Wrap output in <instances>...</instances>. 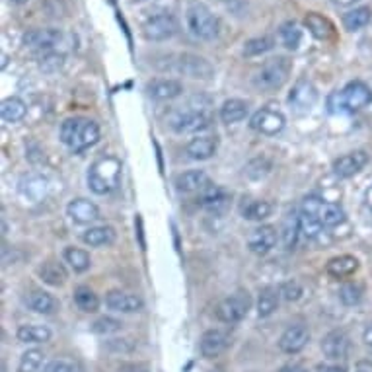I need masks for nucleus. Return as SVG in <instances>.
Listing matches in <instances>:
<instances>
[{
    "mask_svg": "<svg viewBox=\"0 0 372 372\" xmlns=\"http://www.w3.org/2000/svg\"><path fill=\"white\" fill-rule=\"evenodd\" d=\"M351 349V339L343 329H331L329 333L324 336L322 339V353L326 354L331 361H339L345 359Z\"/></svg>",
    "mask_w": 372,
    "mask_h": 372,
    "instance_id": "dca6fc26",
    "label": "nucleus"
},
{
    "mask_svg": "<svg viewBox=\"0 0 372 372\" xmlns=\"http://www.w3.org/2000/svg\"><path fill=\"white\" fill-rule=\"evenodd\" d=\"M363 341H364V345H368L372 349V322L366 326V328H364Z\"/></svg>",
    "mask_w": 372,
    "mask_h": 372,
    "instance_id": "603ef678",
    "label": "nucleus"
},
{
    "mask_svg": "<svg viewBox=\"0 0 372 372\" xmlns=\"http://www.w3.org/2000/svg\"><path fill=\"white\" fill-rule=\"evenodd\" d=\"M219 149L216 137H195L187 142L186 154L191 160H209L213 158Z\"/></svg>",
    "mask_w": 372,
    "mask_h": 372,
    "instance_id": "393cba45",
    "label": "nucleus"
},
{
    "mask_svg": "<svg viewBox=\"0 0 372 372\" xmlns=\"http://www.w3.org/2000/svg\"><path fill=\"white\" fill-rule=\"evenodd\" d=\"M187 26L191 29V34L203 41H213L219 37V18L213 14V10L209 8L203 2H193L187 8Z\"/></svg>",
    "mask_w": 372,
    "mask_h": 372,
    "instance_id": "39448f33",
    "label": "nucleus"
},
{
    "mask_svg": "<svg viewBox=\"0 0 372 372\" xmlns=\"http://www.w3.org/2000/svg\"><path fill=\"white\" fill-rule=\"evenodd\" d=\"M316 372H347L343 364H329V363H319L316 366Z\"/></svg>",
    "mask_w": 372,
    "mask_h": 372,
    "instance_id": "3c124183",
    "label": "nucleus"
},
{
    "mask_svg": "<svg viewBox=\"0 0 372 372\" xmlns=\"http://www.w3.org/2000/svg\"><path fill=\"white\" fill-rule=\"evenodd\" d=\"M121 172H123V166L116 156H104V158L96 160L90 166L88 176H86L90 191H94L96 195L111 193L121 184Z\"/></svg>",
    "mask_w": 372,
    "mask_h": 372,
    "instance_id": "f03ea898",
    "label": "nucleus"
},
{
    "mask_svg": "<svg viewBox=\"0 0 372 372\" xmlns=\"http://www.w3.org/2000/svg\"><path fill=\"white\" fill-rule=\"evenodd\" d=\"M275 47L273 37L269 36H261V37H254L244 43V57H259V55L267 53L271 51Z\"/></svg>",
    "mask_w": 372,
    "mask_h": 372,
    "instance_id": "a19ab883",
    "label": "nucleus"
},
{
    "mask_svg": "<svg viewBox=\"0 0 372 372\" xmlns=\"http://www.w3.org/2000/svg\"><path fill=\"white\" fill-rule=\"evenodd\" d=\"M304 26L310 29V34L319 41H329L336 37V27L328 18H324L318 12H310L304 18Z\"/></svg>",
    "mask_w": 372,
    "mask_h": 372,
    "instance_id": "cd10ccee",
    "label": "nucleus"
},
{
    "mask_svg": "<svg viewBox=\"0 0 372 372\" xmlns=\"http://www.w3.org/2000/svg\"><path fill=\"white\" fill-rule=\"evenodd\" d=\"M61 29L45 27V29H29L24 36V45L34 53H51L57 45L61 43Z\"/></svg>",
    "mask_w": 372,
    "mask_h": 372,
    "instance_id": "9b49d317",
    "label": "nucleus"
},
{
    "mask_svg": "<svg viewBox=\"0 0 372 372\" xmlns=\"http://www.w3.org/2000/svg\"><path fill=\"white\" fill-rule=\"evenodd\" d=\"M240 213L246 221L261 222L266 221L267 216H271L273 213V207L267 201H261V199H244V203L240 207Z\"/></svg>",
    "mask_w": 372,
    "mask_h": 372,
    "instance_id": "2f4dec72",
    "label": "nucleus"
},
{
    "mask_svg": "<svg viewBox=\"0 0 372 372\" xmlns=\"http://www.w3.org/2000/svg\"><path fill=\"white\" fill-rule=\"evenodd\" d=\"M279 37H281V43H283L289 51H296L302 41L301 27L296 26L294 22H284L283 26L279 27Z\"/></svg>",
    "mask_w": 372,
    "mask_h": 372,
    "instance_id": "58836bf2",
    "label": "nucleus"
},
{
    "mask_svg": "<svg viewBox=\"0 0 372 372\" xmlns=\"http://www.w3.org/2000/svg\"><path fill=\"white\" fill-rule=\"evenodd\" d=\"M279 301H281L279 289H275V287L261 289L259 298H257V316H259V318H269V316L275 314L277 308H279Z\"/></svg>",
    "mask_w": 372,
    "mask_h": 372,
    "instance_id": "473e14b6",
    "label": "nucleus"
},
{
    "mask_svg": "<svg viewBox=\"0 0 372 372\" xmlns=\"http://www.w3.org/2000/svg\"><path fill=\"white\" fill-rule=\"evenodd\" d=\"M176 71L186 74L189 78H201L209 80L214 74V69L211 62L203 59V57H197V55L186 53L179 55L176 61Z\"/></svg>",
    "mask_w": 372,
    "mask_h": 372,
    "instance_id": "ddd939ff",
    "label": "nucleus"
},
{
    "mask_svg": "<svg viewBox=\"0 0 372 372\" xmlns=\"http://www.w3.org/2000/svg\"><path fill=\"white\" fill-rule=\"evenodd\" d=\"M61 142L72 152H82L99 141V125L88 117H69L61 125Z\"/></svg>",
    "mask_w": 372,
    "mask_h": 372,
    "instance_id": "f257e3e1",
    "label": "nucleus"
},
{
    "mask_svg": "<svg viewBox=\"0 0 372 372\" xmlns=\"http://www.w3.org/2000/svg\"><path fill=\"white\" fill-rule=\"evenodd\" d=\"M62 64H64V55L51 51V53H47L41 57L39 69L43 72H49V74H51V72H57L59 69H62Z\"/></svg>",
    "mask_w": 372,
    "mask_h": 372,
    "instance_id": "a18cd8bd",
    "label": "nucleus"
},
{
    "mask_svg": "<svg viewBox=\"0 0 372 372\" xmlns=\"http://www.w3.org/2000/svg\"><path fill=\"white\" fill-rule=\"evenodd\" d=\"M172 129L177 135H193L207 129L211 125V116L201 106H189V109H179L170 119Z\"/></svg>",
    "mask_w": 372,
    "mask_h": 372,
    "instance_id": "0eeeda50",
    "label": "nucleus"
},
{
    "mask_svg": "<svg viewBox=\"0 0 372 372\" xmlns=\"http://www.w3.org/2000/svg\"><path fill=\"white\" fill-rule=\"evenodd\" d=\"M106 306L119 314H137L144 308V302L137 294L125 293V291H109L106 294Z\"/></svg>",
    "mask_w": 372,
    "mask_h": 372,
    "instance_id": "aec40b11",
    "label": "nucleus"
},
{
    "mask_svg": "<svg viewBox=\"0 0 372 372\" xmlns=\"http://www.w3.org/2000/svg\"><path fill=\"white\" fill-rule=\"evenodd\" d=\"M279 372H310V371H308V366H306V364L293 361V363L283 364V366L279 368Z\"/></svg>",
    "mask_w": 372,
    "mask_h": 372,
    "instance_id": "8fccbe9b",
    "label": "nucleus"
},
{
    "mask_svg": "<svg viewBox=\"0 0 372 372\" xmlns=\"http://www.w3.org/2000/svg\"><path fill=\"white\" fill-rule=\"evenodd\" d=\"M119 372H151V368L144 363H123L119 366Z\"/></svg>",
    "mask_w": 372,
    "mask_h": 372,
    "instance_id": "09e8293b",
    "label": "nucleus"
},
{
    "mask_svg": "<svg viewBox=\"0 0 372 372\" xmlns=\"http://www.w3.org/2000/svg\"><path fill=\"white\" fill-rule=\"evenodd\" d=\"M10 2H12V4H26L27 0H10Z\"/></svg>",
    "mask_w": 372,
    "mask_h": 372,
    "instance_id": "4d7b16f0",
    "label": "nucleus"
},
{
    "mask_svg": "<svg viewBox=\"0 0 372 372\" xmlns=\"http://www.w3.org/2000/svg\"><path fill=\"white\" fill-rule=\"evenodd\" d=\"M230 201L232 195L226 191V189H222V187L219 186H209L201 191V197H199L197 203L201 205L205 211H209V213L222 214L228 211Z\"/></svg>",
    "mask_w": 372,
    "mask_h": 372,
    "instance_id": "2eb2a0df",
    "label": "nucleus"
},
{
    "mask_svg": "<svg viewBox=\"0 0 372 372\" xmlns=\"http://www.w3.org/2000/svg\"><path fill=\"white\" fill-rule=\"evenodd\" d=\"M43 372H80V366L71 359H53L45 364Z\"/></svg>",
    "mask_w": 372,
    "mask_h": 372,
    "instance_id": "49530a36",
    "label": "nucleus"
},
{
    "mask_svg": "<svg viewBox=\"0 0 372 372\" xmlns=\"http://www.w3.org/2000/svg\"><path fill=\"white\" fill-rule=\"evenodd\" d=\"M37 275L49 287H62V284L67 283V279H69V273H67L64 266H62L61 261H57V259L43 261L41 266L37 267Z\"/></svg>",
    "mask_w": 372,
    "mask_h": 372,
    "instance_id": "bb28decb",
    "label": "nucleus"
},
{
    "mask_svg": "<svg viewBox=\"0 0 372 372\" xmlns=\"http://www.w3.org/2000/svg\"><path fill=\"white\" fill-rule=\"evenodd\" d=\"M174 186L179 193H201L205 187L211 186V179L203 170H189L174 179Z\"/></svg>",
    "mask_w": 372,
    "mask_h": 372,
    "instance_id": "5701e85b",
    "label": "nucleus"
},
{
    "mask_svg": "<svg viewBox=\"0 0 372 372\" xmlns=\"http://www.w3.org/2000/svg\"><path fill=\"white\" fill-rule=\"evenodd\" d=\"M372 102V90L361 80L349 82L343 90H336L328 98L329 113H353Z\"/></svg>",
    "mask_w": 372,
    "mask_h": 372,
    "instance_id": "7ed1b4c3",
    "label": "nucleus"
},
{
    "mask_svg": "<svg viewBox=\"0 0 372 372\" xmlns=\"http://www.w3.org/2000/svg\"><path fill=\"white\" fill-rule=\"evenodd\" d=\"M117 238L116 228L111 226H94L82 234V242L90 246V248H104V246H111Z\"/></svg>",
    "mask_w": 372,
    "mask_h": 372,
    "instance_id": "c85d7f7f",
    "label": "nucleus"
},
{
    "mask_svg": "<svg viewBox=\"0 0 372 372\" xmlns=\"http://www.w3.org/2000/svg\"><path fill=\"white\" fill-rule=\"evenodd\" d=\"M184 84L174 78H154L146 84V94L156 102H168L181 96Z\"/></svg>",
    "mask_w": 372,
    "mask_h": 372,
    "instance_id": "412c9836",
    "label": "nucleus"
},
{
    "mask_svg": "<svg viewBox=\"0 0 372 372\" xmlns=\"http://www.w3.org/2000/svg\"><path fill=\"white\" fill-rule=\"evenodd\" d=\"M249 308H252V296L248 291H236L230 296H226L224 301L219 302L214 316L222 324H238L248 316Z\"/></svg>",
    "mask_w": 372,
    "mask_h": 372,
    "instance_id": "423d86ee",
    "label": "nucleus"
},
{
    "mask_svg": "<svg viewBox=\"0 0 372 372\" xmlns=\"http://www.w3.org/2000/svg\"><path fill=\"white\" fill-rule=\"evenodd\" d=\"M298 222H301V234L308 240L318 238L319 232L324 228L322 222L318 221V216H314V214L310 213H304V211L298 213Z\"/></svg>",
    "mask_w": 372,
    "mask_h": 372,
    "instance_id": "79ce46f5",
    "label": "nucleus"
},
{
    "mask_svg": "<svg viewBox=\"0 0 372 372\" xmlns=\"http://www.w3.org/2000/svg\"><path fill=\"white\" fill-rule=\"evenodd\" d=\"M298 234H301V222H298V214L289 213L287 219H284L283 224V246L284 249H293L296 246V240H298Z\"/></svg>",
    "mask_w": 372,
    "mask_h": 372,
    "instance_id": "4c0bfd02",
    "label": "nucleus"
},
{
    "mask_svg": "<svg viewBox=\"0 0 372 372\" xmlns=\"http://www.w3.org/2000/svg\"><path fill=\"white\" fill-rule=\"evenodd\" d=\"M357 271H359V259L353 256H337L333 259H329L328 266H326V273L337 279V281L349 279Z\"/></svg>",
    "mask_w": 372,
    "mask_h": 372,
    "instance_id": "a878e982",
    "label": "nucleus"
},
{
    "mask_svg": "<svg viewBox=\"0 0 372 372\" xmlns=\"http://www.w3.org/2000/svg\"><path fill=\"white\" fill-rule=\"evenodd\" d=\"M284 123L287 119L281 111H275V109H269V107H263L256 111L252 119H249V127L257 131V133L267 135V137H273V135H279L284 129Z\"/></svg>",
    "mask_w": 372,
    "mask_h": 372,
    "instance_id": "f8f14e48",
    "label": "nucleus"
},
{
    "mask_svg": "<svg viewBox=\"0 0 372 372\" xmlns=\"http://www.w3.org/2000/svg\"><path fill=\"white\" fill-rule=\"evenodd\" d=\"M277 244V228L271 224H263L256 230L249 232L248 248L256 256H267Z\"/></svg>",
    "mask_w": 372,
    "mask_h": 372,
    "instance_id": "6ab92c4d",
    "label": "nucleus"
},
{
    "mask_svg": "<svg viewBox=\"0 0 372 372\" xmlns=\"http://www.w3.org/2000/svg\"><path fill=\"white\" fill-rule=\"evenodd\" d=\"M24 304L32 312L36 314H41V316H51L55 312L59 310V302L55 298L53 294H49L47 291H41V289H34L24 296Z\"/></svg>",
    "mask_w": 372,
    "mask_h": 372,
    "instance_id": "4be33fe9",
    "label": "nucleus"
},
{
    "mask_svg": "<svg viewBox=\"0 0 372 372\" xmlns=\"http://www.w3.org/2000/svg\"><path fill=\"white\" fill-rule=\"evenodd\" d=\"M293 62L289 57L277 55L261 64V69L254 76V86L257 90H279L291 76Z\"/></svg>",
    "mask_w": 372,
    "mask_h": 372,
    "instance_id": "20e7f679",
    "label": "nucleus"
},
{
    "mask_svg": "<svg viewBox=\"0 0 372 372\" xmlns=\"http://www.w3.org/2000/svg\"><path fill=\"white\" fill-rule=\"evenodd\" d=\"M364 201H366V207L371 209V213H372V187L366 189V193H364Z\"/></svg>",
    "mask_w": 372,
    "mask_h": 372,
    "instance_id": "5fc2aeb1",
    "label": "nucleus"
},
{
    "mask_svg": "<svg viewBox=\"0 0 372 372\" xmlns=\"http://www.w3.org/2000/svg\"><path fill=\"white\" fill-rule=\"evenodd\" d=\"M336 6H351V4H354L357 0H331Z\"/></svg>",
    "mask_w": 372,
    "mask_h": 372,
    "instance_id": "6e6d98bb",
    "label": "nucleus"
},
{
    "mask_svg": "<svg viewBox=\"0 0 372 372\" xmlns=\"http://www.w3.org/2000/svg\"><path fill=\"white\" fill-rule=\"evenodd\" d=\"M62 257H64V263H69L74 273H86L90 269V266H92V259H90L88 252L74 248V246L64 249Z\"/></svg>",
    "mask_w": 372,
    "mask_h": 372,
    "instance_id": "e433bc0d",
    "label": "nucleus"
},
{
    "mask_svg": "<svg viewBox=\"0 0 372 372\" xmlns=\"http://www.w3.org/2000/svg\"><path fill=\"white\" fill-rule=\"evenodd\" d=\"M121 329H123V322L109 316H102L92 324V331L98 336H111V333H119Z\"/></svg>",
    "mask_w": 372,
    "mask_h": 372,
    "instance_id": "c03bdc74",
    "label": "nucleus"
},
{
    "mask_svg": "<svg viewBox=\"0 0 372 372\" xmlns=\"http://www.w3.org/2000/svg\"><path fill=\"white\" fill-rule=\"evenodd\" d=\"M67 214L74 224H90L99 219V209L88 199H74L67 205Z\"/></svg>",
    "mask_w": 372,
    "mask_h": 372,
    "instance_id": "b1692460",
    "label": "nucleus"
},
{
    "mask_svg": "<svg viewBox=\"0 0 372 372\" xmlns=\"http://www.w3.org/2000/svg\"><path fill=\"white\" fill-rule=\"evenodd\" d=\"M316 102H318V90L310 80L301 78L289 92V106L296 116L308 113L312 107L316 106Z\"/></svg>",
    "mask_w": 372,
    "mask_h": 372,
    "instance_id": "9d476101",
    "label": "nucleus"
},
{
    "mask_svg": "<svg viewBox=\"0 0 372 372\" xmlns=\"http://www.w3.org/2000/svg\"><path fill=\"white\" fill-rule=\"evenodd\" d=\"M230 345V336L224 329H207L201 337L199 351L205 359H216Z\"/></svg>",
    "mask_w": 372,
    "mask_h": 372,
    "instance_id": "f3484780",
    "label": "nucleus"
},
{
    "mask_svg": "<svg viewBox=\"0 0 372 372\" xmlns=\"http://www.w3.org/2000/svg\"><path fill=\"white\" fill-rule=\"evenodd\" d=\"M27 113V106L24 99L20 98H6L0 106V116H2V121L6 123H18L22 121Z\"/></svg>",
    "mask_w": 372,
    "mask_h": 372,
    "instance_id": "72a5a7b5",
    "label": "nucleus"
},
{
    "mask_svg": "<svg viewBox=\"0 0 372 372\" xmlns=\"http://www.w3.org/2000/svg\"><path fill=\"white\" fill-rule=\"evenodd\" d=\"M363 284L345 283L339 289V301L343 302L345 306H357L359 302L363 301Z\"/></svg>",
    "mask_w": 372,
    "mask_h": 372,
    "instance_id": "37998d69",
    "label": "nucleus"
},
{
    "mask_svg": "<svg viewBox=\"0 0 372 372\" xmlns=\"http://www.w3.org/2000/svg\"><path fill=\"white\" fill-rule=\"evenodd\" d=\"M310 341V329L304 324H293L284 329L279 339V349L287 354H298Z\"/></svg>",
    "mask_w": 372,
    "mask_h": 372,
    "instance_id": "4468645a",
    "label": "nucleus"
},
{
    "mask_svg": "<svg viewBox=\"0 0 372 372\" xmlns=\"http://www.w3.org/2000/svg\"><path fill=\"white\" fill-rule=\"evenodd\" d=\"M368 164V154L364 151H353L349 154H343L333 162V174L341 179L353 177L354 174H359L361 170Z\"/></svg>",
    "mask_w": 372,
    "mask_h": 372,
    "instance_id": "a211bd4d",
    "label": "nucleus"
},
{
    "mask_svg": "<svg viewBox=\"0 0 372 372\" xmlns=\"http://www.w3.org/2000/svg\"><path fill=\"white\" fill-rule=\"evenodd\" d=\"M372 8L371 6H359V8L349 10L343 16V27L347 32H359L371 24Z\"/></svg>",
    "mask_w": 372,
    "mask_h": 372,
    "instance_id": "f704fd0d",
    "label": "nucleus"
},
{
    "mask_svg": "<svg viewBox=\"0 0 372 372\" xmlns=\"http://www.w3.org/2000/svg\"><path fill=\"white\" fill-rule=\"evenodd\" d=\"M131 2H144V0H131Z\"/></svg>",
    "mask_w": 372,
    "mask_h": 372,
    "instance_id": "13d9d810",
    "label": "nucleus"
},
{
    "mask_svg": "<svg viewBox=\"0 0 372 372\" xmlns=\"http://www.w3.org/2000/svg\"><path fill=\"white\" fill-rule=\"evenodd\" d=\"M45 354L41 349H29L20 357L18 372H39L43 366Z\"/></svg>",
    "mask_w": 372,
    "mask_h": 372,
    "instance_id": "ea45409f",
    "label": "nucleus"
},
{
    "mask_svg": "<svg viewBox=\"0 0 372 372\" xmlns=\"http://www.w3.org/2000/svg\"><path fill=\"white\" fill-rule=\"evenodd\" d=\"M248 111H249L248 102H244V99H238V98L226 99L221 107V121L226 125L240 123V121H244V119H246Z\"/></svg>",
    "mask_w": 372,
    "mask_h": 372,
    "instance_id": "7c9ffc66",
    "label": "nucleus"
},
{
    "mask_svg": "<svg viewBox=\"0 0 372 372\" xmlns=\"http://www.w3.org/2000/svg\"><path fill=\"white\" fill-rule=\"evenodd\" d=\"M179 29V24L174 14L170 12H160L154 14L142 24V36L149 41H166L170 37H174Z\"/></svg>",
    "mask_w": 372,
    "mask_h": 372,
    "instance_id": "1a4fd4ad",
    "label": "nucleus"
},
{
    "mask_svg": "<svg viewBox=\"0 0 372 372\" xmlns=\"http://www.w3.org/2000/svg\"><path fill=\"white\" fill-rule=\"evenodd\" d=\"M357 372H372L371 361H361V363L357 364Z\"/></svg>",
    "mask_w": 372,
    "mask_h": 372,
    "instance_id": "864d4df0",
    "label": "nucleus"
},
{
    "mask_svg": "<svg viewBox=\"0 0 372 372\" xmlns=\"http://www.w3.org/2000/svg\"><path fill=\"white\" fill-rule=\"evenodd\" d=\"M279 293H281V298L287 302H296L302 296V284L298 281H287L281 284Z\"/></svg>",
    "mask_w": 372,
    "mask_h": 372,
    "instance_id": "de8ad7c7",
    "label": "nucleus"
},
{
    "mask_svg": "<svg viewBox=\"0 0 372 372\" xmlns=\"http://www.w3.org/2000/svg\"><path fill=\"white\" fill-rule=\"evenodd\" d=\"M53 336V331L47 328V326H39V324H26V326H20L16 331V337L22 343L27 345H37V343H47Z\"/></svg>",
    "mask_w": 372,
    "mask_h": 372,
    "instance_id": "c756f323",
    "label": "nucleus"
},
{
    "mask_svg": "<svg viewBox=\"0 0 372 372\" xmlns=\"http://www.w3.org/2000/svg\"><path fill=\"white\" fill-rule=\"evenodd\" d=\"M301 211L318 216L324 228H336L345 222V211L336 203H326L318 197H306L301 205Z\"/></svg>",
    "mask_w": 372,
    "mask_h": 372,
    "instance_id": "6e6552de",
    "label": "nucleus"
},
{
    "mask_svg": "<svg viewBox=\"0 0 372 372\" xmlns=\"http://www.w3.org/2000/svg\"><path fill=\"white\" fill-rule=\"evenodd\" d=\"M74 304H76L82 312L94 314V312H98L99 308V298L98 294L94 293L90 287L80 284V287L74 289Z\"/></svg>",
    "mask_w": 372,
    "mask_h": 372,
    "instance_id": "c9c22d12",
    "label": "nucleus"
}]
</instances>
